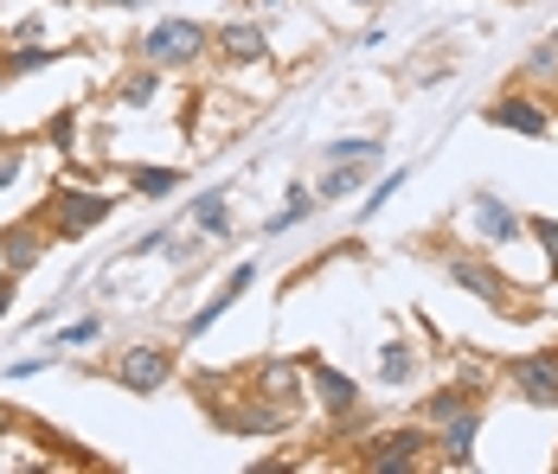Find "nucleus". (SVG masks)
Listing matches in <instances>:
<instances>
[{
	"mask_svg": "<svg viewBox=\"0 0 558 474\" xmlns=\"http://www.w3.org/2000/svg\"><path fill=\"white\" fill-rule=\"evenodd\" d=\"M206 46H213V33H206L199 20H155V26L135 39V58H142V64H161V71H173V64H193Z\"/></svg>",
	"mask_w": 558,
	"mask_h": 474,
	"instance_id": "1",
	"label": "nucleus"
},
{
	"mask_svg": "<svg viewBox=\"0 0 558 474\" xmlns=\"http://www.w3.org/2000/svg\"><path fill=\"white\" fill-rule=\"evenodd\" d=\"M116 211L110 193H84V186H52V238L58 244H77L84 231H97Z\"/></svg>",
	"mask_w": 558,
	"mask_h": 474,
	"instance_id": "2",
	"label": "nucleus"
},
{
	"mask_svg": "<svg viewBox=\"0 0 558 474\" xmlns=\"http://www.w3.org/2000/svg\"><path fill=\"white\" fill-rule=\"evenodd\" d=\"M168 378H173V347H161V340H142V347H129L116 360V385L129 398H155Z\"/></svg>",
	"mask_w": 558,
	"mask_h": 474,
	"instance_id": "3",
	"label": "nucleus"
},
{
	"mask_svg": "<svg viewBox=\"0 0 558 474\" xmlns=\"http://www.w3.org/2000/svg\"><path fill=\"white\" fill-rule=\"evenodd\" d=\"M444 276L456 282V289H469L482 308H495V315H507L513 302H507V276L488 257H475V251H456V257H444Z\"/></svg>",
	"mask_w": 558,
	"mask_h": 474,
	"instance_id": "4",
	"label": "nucleus"
},
{
	"mask_svg": "<svg viewBox=\"0 0 558 474\" xmlns=\"http://www.w3.org/2000/svg\"><path fill=\"white\" fill-rule=\"evenodd\" d=\"M482 122H488V129H513V135H526V142H546V135H553V109L539 104V97H526V90L495 97V104L482 109Z\"/></svg>",
	"mask_w": 558,
	"mask_h": 474,
	"instance_id": "5",
	"label": "nucleus"
},
{
	"mask_svg": "<svg viewBox=\"0 0 558 474\" xmlns=\"http://www.w3.org/2000/svg\"><path fill=\"white\" fill-rule=\"evenodd\" d=\"M507 385H513L526 404L553 411L558 404V353H520V360H507Z\"/></svg>",
	"mask_w": 558,
	"mask_h": 474,
	"instance_id": "6",
	"label": "nucleus"
},
{
	"mask_svg": "<svg viewBox=\"0 0 558 474\" xmlns=\"http://www.w3.org/2000/svg\"><path fill=\"white\" fill-rule=\"evenodd\" d=\"M417 449H430V436H424V429H391V436H373V442H366L360 469H373V474H411V469H417Z\"/></svg>",
	"mask_w": 558,
	"mask_h": 474,
	"instance_id": "7",
	"label": "nucleus"
},
{
	"mask_svg": "<svg viewBox=\"0 0 558 474\" xmlns=\"http://www.w3.org/2000/svg\"><path fill=\"white\" fill-rule=\"evenodd\" d=\"M469 218H475V231H482L488 244H520V238H526V218L507 206L501 193H469Z\"/></svg>",
	"mask_w": 558,
	"mask_h": 474,
	"instance_id": "8",
	"label": "nucleus"
},
{
	"mask_svg": "<svg viewBox=\"0 0 558 474\" xmlns=\"http://www.w3.org/2000/svg\"><path fill=\"white\" fill-rule=\"evenodd\" d=\"M213 46H219V58H231V64H264V58H270V39H264L257 20H225L219 33H213Z\"/></svg>",
	"mask_w": 558,
	"mask_h": 474,
	"instance_id": "9",
	"label": "nucleus"
},
{
	"mask_svg": "<svg viewBox=\"0 0 558 474\" xmlns=\"http://www.w3.org/2000/svg\"><path fill=\"white\" fill-rule=\"evenodd\" d=\"M302 366H308V378H315V398H322L335 417H353V411H360V385H353L347 372H335L328 360H315V353H308Z\"/></svg>",
	"mask_w": 558,
	"mask_h": 474,
	"instance_id": "10",
	"label": "nucleus"
},
{
	"mask_svg": "<svg viewBox=\"0 0 558 474\" xmlns=\"http://www.w3.org/2000/svg\"><path fill=\"white\" fill-rule=\"evenodd\" d=\"M475 429H482V404H469V411L444 417V436H437V449H444L449 469H469V462H475Z\"/></svg>",
	"mask_w": 558,
	"mask_h": 474,
	"instance_id": "11",
	"label": "nucleus"
},
{
	"mask_svg": "<svg viewBox=\"0 0 558 474\" xmlns=\"http://www.w3.org/2000/svg\"><path fill=\"white\" fill-rule=\"evenodd\" d=\"M0 257H7V276H26V269L46 257V238L33 224H13V231H0Z\"/></svg>",
	"mask_w": 558,
	"mask_h": 474,
	"instance_id": "12",
	"label": "nucleus"
},
{
	"mask_svg": "<svg viewBox=\"0 0 558 474\" xmlns=\"http://www.w3.org/2000/svg\"><path fill=\"white\" fill-rule=\"evenodd\" d=\"M186 218H193V231H199V238H225V231H231V199H225V186L199 193Z\"/></svg>",
	"mask_w": 558,
	"mask_h": 474,
	"instance_id": "13",
	"label": "nucleus"
},
{
	"mask_svg": "<svg viewBox=\"0 0 558 474\" xmlns=\"http://www.w3.org/2000/svg\"><path fill=\"white\" fill-rule=\"evenodd\" d=\"M373 167H379V160H328V180H322V199H347V193H360Z\"/></svg>",
	"mask_w": 558,
	"mask_h": 474,
	"instance_id": "14",
	"label": "nucleus"
},
{
	"mask_svg": "<svg viewBox=\"0 0 558 474\" xmlns=\"http://www.w3.org/2000/svg\"><path fill=\"white\" fill-rule=\"evenodd\" d=\"M116 97H122V109H148L155 97H161V64H142V71H129V77L116 84Z\"/></svg>",
	"mask_w": 558,
	"mask_h": 474,
	"instance_id": "15",
	"label": "nucleus"
},
{
	"mask_svg": "<svg viewBox=\"0 0 558 474\" xmlns=\"http://www.w3.org/2000/svg\"><path fill=\"white\" fill-rule=\"evenodd\" d=\"M238 295H244V289H231V282H225V289L213 295V302H206V308H193V315H186V340H199V333H213V327H219V320L231 315V302H238Z\"/></svg>",
	"mask_w": 558,
	"mask_h": 474,
	"instance_id": "16",
	"label": "nucleus"
},
{
	"mask_svg": "<svg viewBox=\"0 0 558 474\" xmlns=\"http://www.w3.org/2000/svg\"><path fill=\"white\" fill-rule=\"evenodd\" d=\"M180 180H186L180 167H135V173H129V186H135L142 199H168V193L180 186Z\"/></svg>",
	"mask_w": 558,
	"mask_h": 474,
	"instance_id": "17",
	"label": "nucleus"
},
{
	"mask_svg": "<svg viewBox=\"0 0 558 474\" xmlns=\"http://www.w3.org/2000/svg\"><path fill=\"white\" fill-rule=\"evenodd\" d=\"M411 372H417V353H411V340H386V347H379V378H386V385H404Z\"/></svg>",
	"mask_w": 558,
	"mask_h": 474,
	"instance_id": "18",
	"label": "nucleus"
},
{
	"mask_svg": "<svg viewBox=\"0 0 558 474\" xmlns=\"http://www.w3.org/2000/svg\"><path fill=\"white\" fill-rule=\"evenodd\" d=\"M469 404H475V385H444V391L424 398V417L444 423V417H456V411H469Z\"/></svg>",
	"mask_w": 558,
	"mask_h": 474,
	"instance_id": "19",
	"label": "nucleus"
},
{
	"mask_svg": "<svg viewBox=\"0 0 558 474\" xmlns=\"http://www.w3.org/2000/svg\"><path fill=\"white\" fill-rule=\"evenodd\" d=\"M90 340H104V315H84V320H71V327H58V333H52L58 353H71V347H90Z\"/></svg>",
	"mask_w": 558,
	"mask_h": 474,
	"instance_id": "20",
	"label": "nucleus"
},
{
	"mask_svg": "<svg viewBox=\"0 0 558 474\" xmlns=\"http://www.w3.org/2000/svg\"><path fill=\"white\" fill-rule=\"evenodd\" d=\"M52 58H58V52L46 46V39H39V46H13L0 71H7V77H26V71H39V64H52Z\"/></svg>",
	"mask_w": 558,
	"mask_h": 474,
	"instance_id": "21",
	"label": "nucleus"
},
{
	"mask_svg": "<svg viewBox=\"0 0 558 474\" xmlns=\"http://www.w3.org/2000/svg\"><path fill=\"white\" fill-rule=\"evenodd\" d=\"M404 186H411V167H391L386 180H379V186H373V193H366V206H360V218H373V211L386 206L391 193H404Z\"/></svg>",
	"mask_w": 558,
	"mask_h": 474,
	"instance_id": "22",
	"label": "nucleus"
},
{
	"mask_svg": "<svg viewBox=\"0 0 558 474\" xmlns=\"http://www.w3.org/2000/svg\"><path fill=\"white\" fill-rule=\"evenodd\" d=\"M526 238L546 251V264H553V276H558V218H526Z\"/></svg>",
	"mask_w": 558,
	"mask_h": 474,
	"instance_id": "23",
	"label": "nucleus"
},
{
	"mask_svg": "<svg viewBox=\"0 0 558 474\" xmlns=\"http://www.w3.org/2000/svg\"><path fill=\"white\" fill-rule=\"evenodd\" d=\"M71 135H77V109H58L52 122H46V142H52L58 155H71V148H77Z\"/></svg>",
	"mask_w": 558,
	"mask_h": 474,
	"instance_id": "24",
	"label": "nucleus"
},
{
	"mask_svg": "<svg viewBox=\"0 0 558 474\" xmlns=\"http://www.w3.org/2000/svg\"><path fill=\"white\" fill-rule=\"evenodd\" d=\"M20 167H26V160L13 155V148H0V193H7L13 180H20Z\"/></svg>",
	"mask_w": 558,
	"mask_h": 474,
	"instance_id": "25",
	"label": "nucleus"
},
{
	"mask_svg": "<svg viewBox=\"0 0 558 474\" xmlns=\"http://www.w3.org/2000/svg\"><path fill=\"white\" fill-rule=\"evenodd\" d=\"M13 295H20V276H0V320L13 315Z\"/></svg>",
	"mask_w": 558,
	"mask_h": 474,
	"instance_id": "26",
	"label": "nucleus"
},
{
	"mask_svg": "<svg viewBox=\"0 0 558 474\" xmlns=\"http://www.w3.org/2000/svg\"><path fill=\"white\" fill-rule=\"evenodd\" d=\"M104 7H122V13H142V7H155V0H104Z\"/></svg>",
	"mask_w": 558,
	"mask_h": 474,
	"instance_id": "27",
	"label": "nucleus"
},
{
	"mask_svg": "<svg viewBox=\"0 0 558 474\" xmlns=\"http://www.w3.org/2000/svg\"><path fill=\"white\" fill-rule=\"evenodd\" d=\"M7 423H13V411H7V404H0V429H7Z\"/></svg>",
	"mask_w": 558,
	"mask_h": 474,
	"instance_id": "28",
	"label": "nucleus"
},
{
	"mask_svg": "<svg viewBox=\"0 0 558 474\" xmlns=\"http://www.w3.org/2000/svg\"><path fill=\"white\" fill-rule=\"evenodd\" d=\"M46 7H77V0H46Z\"/></svg>",
	"mask_w": 558,
	"mask_h": 474,
	"instance_id": "29",
	"label": "nucleus"
},
{
	"mask_svg": "<svg viewBox=\"0 0 558 474\" xmlns=\"http://www.w3.org/2000/svg\"><path fill=\"white\" fill-rule=\"evenodd\" d=\"M353 7H373V0H353Z\"/></svg>",
	"mask_w": 558,
	"mask_h": 474,
	"instance_id": "30",
	"label": "nucleus"
},
{
	"mask_svg": "<svg viewBox=\"0 0 558 474\" xmlns=\"http://www.w3.org/2000/svg\"><path fill=\"white\" fill-rule=\"evenodd\" d=\"M553 129H558V109H553Z\"/></svg>",
	"mask_w": 558,
	"mask_h": 474,
	"instance_id": "31",
	"label": "nucleus"
}]
</instances>
